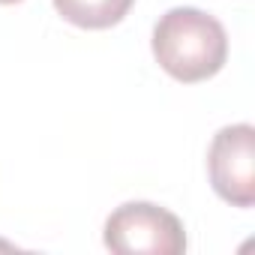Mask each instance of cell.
<instances>
[{
	"instance_id": "2",
	"label": "cell",
	"mask_w": 255,
	"mask_h": 255,
	"mask_svg": "<svg viewBox=\"0 0 255 255\" xmlns=\"http://www.w3.org/2000/svg\"><path fill=\"white\" fill-rule=\"evenodd\" d=\"M102 240L117 255H180L186 252L183 222L150 201H126L108 219Z\"/></svg>"
},
{
	"instance_id": "3",
	"label": "cell",
	"mask_w": 255,
	"mask_h": 255,
	"mask_svg": "<svg viewBox=\"0 0 255 255\" xmlns=\"http://www.w3.org/2000/svg\"><path fill=\"white\" fill-rule=\"evenodd\" d=\"M207 174L213 192L231 207L255 204V129L231 123L213 135L207 150Z\"/></svg>"
},
{
	"instance_id": "5",
	"label": "cell",
	"mask_w": 255,
	"mask_h": 255,
	"mask_svg": "<svg viewBox=\"0 0 255 255\" xmlns=\"http://www.w3.org/2000/svg\"><path fill=\"white\" fill-rule=\"evenodd\" d=\"M0 3H3V6H9V3H21V0H0Z\"/></svg>"
},
{
	"instance_id": "4",
	"label": "cell",
	"mask_w": 255,
	"mask_h": 255,
	"mask_svg": "<svg viewBox=\"0 0 255 255\" xmlns=\"http://www.w3.org/2000/svg\"><path fill=\"white\" fill-rule=\"evenodd\" d=\"M135 0H54V9L63 21L84 30H105L129 15Z\"/></svg>"
},
{
	"instance_id": "1",
	"label": "cell",
	"mask_w": 255,
	"mask_h": 255,
	"mask_svg": "<svg viewBox=\"0 0 255 255\" xmlns=\"http://www.w3.org/2000/svg\"><path fill=\"white\" fill-rule=\"evenodd\" d=\"M150 48L156 63L183 84L213 78L228 60V36L222 21L195 6L168 9L153 27Z\"/></svg>"
}]
</instances>
